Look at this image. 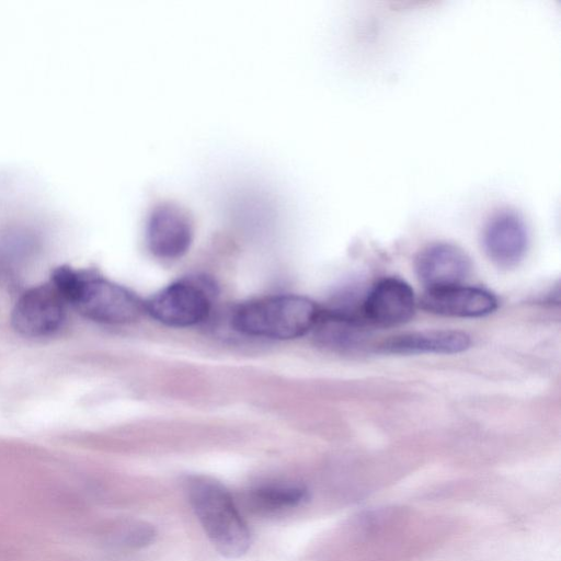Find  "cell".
Masks as SVG:
<instances>
[{
    "instance_id": "1",
    "label": "cell",
    "mask_w": 561,
    "mask_h": 561,
    "mask_svg": "<svg viewBox=\"0 0 561 561\" xmlns=\"http://www.w3.org/2000/svg\"><path fill=\"white\" fill-rule=\"evenodd\" d=\"M50 282L67 305L94 322L130 323L145 311V302L134 293L92 271L62 265L54 270Z\"/></svg>"
},
{
    "instance_id": "2",
    "label": "cell",
    "mask_w": 561,
    "mask_h": 561,
    "mask_svg": "<svg viewBox=\"0 0 561 561\" xmlns=\"http://www.w3.org/2000/svg\"><path fill=\"white\" fill-rule=\"evenodd\" d=\"M188 502L208 539L227 558L243 556L251 545V533L230 492L205 476L184 481Z\"/></svg>"
},
{
    "instance_id": "3",
    "label": "cell",
    "mask_w": 561,
    "mask_h": 561,
    "mask_svg": "<svg viewBox=\"0 0 561 561\" xmlns=\"http://www.w3.org/2000/svg\"><path fill=\"white\" fill-rule=\"evenodd\" d=\"M320 307L294 294L273 295L239 305L232 314L233 328L248 336L293 340L312 331Z\"/></svg>"
},
{
    "instance_id": "4",
    "label": "cell",
    "mask_w": 561,
    "mask_h": 561,
    "mask_svg": "<svg viewBox=\"0 0 561 561\" xmlns=\"http://www.w3.org/2000/svg\"><path fill=\"white\" fill-rule=\"evenodd\" d=\"M213 288L208 280L182 278L156 293L145 311L160 323L187 328L205 321L211 310Z\"/></svg>"
},
{
    "instance_id": "5",
    "label": "cell",
    "mask_w": 561,
    "mask_h": 561,
    "mask_svg": "<svg viewBox=\"0 0 561 561\" xmlns=\"http://www.w3.org/2000/svg\"><path fill=\"white\" fill-rule=\"evenodd\" d=\"M193 237V218L181 204L161 201L152 206L145 232L152 255L162 260L179 259L190 249Z\"/></svg>"
},
{
    "instance_id": "6",
    "label": "cell",
    "mask_w": 561,
    "mask_h": 561,
    "mask_svg": "<svg viewBox=\"0 0 561 561\" xmlns=\"http://www.w3.org/2000/svg\"><path fill=\"white\" fill-rule=\"evenodd\" d=\"M61 294L49 282L25 290L16 300L12 313V328L27 337H44L56 333L66 319Z\"/></svg>"
},
{
    "instance_id": "7",
    "label": "cell",
    "mask_w": 561,
    "mask_h": 561,
    "mask_svg": "<svg viewBox=\"0 0 561 561\" xmlns=\"http://www.w3.org/2000/svg\"><path fill=\"white\" fill-rule=\"evenodd\" d=\"M415 304L413 289L407 282L398 277H385L363 298L360 316L367 325L396 327L412 318Z\"/></svg>"
},
{
    "instance_id": "8",
    "label": "cell",
    "mask_w": 561,
    "mask_h": 561,
    "mask_svg": "<svg viewBox=\"0 0 561 561\" xmlns=\"http://www.w3.org/2000/svg\"><path fill=\"white\" fill-rule=\"evenodd\" d=\"M529 234L524 218L511 209L492 214L482 229V247L500 267L517 265L528 248Z\"/></svg>"
},
{
    "instance_id": "9",
    "label": "cell",
    "mask_w": 561,
    "mask_h": 561,
    "mask_svg": "<svg viewBox=\"0 0 561 561\" xmlns=\"http://www.w3.org/2000/svg\"><path fill=\"white\" fill-rule=\"evenodd\" d=\"M415 272L426 289L457 286L468 278L471 261L460 247L437 241L427 244L417 253Z\"/></svg>"
},
{
    "instance_id": "10",
    "label": "cell",
    "mask_w": 561,
    "mask_h": 561,
    "mask_svg": "<svg viewBox=\"0 0 561 561\" xmlns=\"http://www.w3.org/2000/svg\"><path fill=\"white\" fill-rule=\"evenodd\" d=\"M426 312L445 317L478 318L497 308L496 297L486 289L457 285L426 289L420 301Z\"/></svg>"
},
{
    "instance_id": "11",
    "label": "cell",
    "mask_w": 561,
    "mask_h": 561,
    "mask_svg": "<svg viewBox=\"0 0 561 561\" xmlns=\"http://www.w3.org/2000/svg\"><path fill=\"white\" fill-rule=\"evenodd\" d=\"M470 336L458 330H426L391 336L379 343L376 351L383 354H455L470 347Z\"/></svg>"
},
{
    "instance_id": "12",
    "label": "cell",
    "mask_w": 561,
    "mask_h": 561,
    "mask_svg": "<svg viewBox=\"0 0 561 561\" xmlns=\"http://www.w3.org/2000/svg\"><path fill=\"white\" fill-rule=\"evenodd\" d=\"M308 499V491L299 484L264 483L248 491L247 502L260 513H276L294 508Z\"/></svg>"
},
{
    "instance_id": "13",
    "label": "cell",
    "mask_w": 561,
    "mask_h": 561,
    "mask_svg": "<svg viewBox=\"0 0 561 561\" xmlns=\"http://www.w3.org/2000/svg\"><path fill=\"white\" fill-rule=\"evenodd\" d=\"M156 530L146 522H134L124 527L119 534V543L133 549L144 548L152 542Z\"/></svg>"
}]
</instances>
